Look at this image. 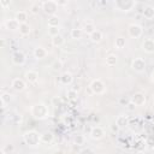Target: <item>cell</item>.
<instances>
[{
    "label": "cell",
    "mask_w": 154,
    "mask_h": 154,
    "mask_svg": "<svg viewBox=\"0 0 154 154\" xmlns=\"http://www.w3.org/2000/svg\"><path fill=\"white\" fill-rule=\"evenodd\" d=\"M24 141L26 144L29 146H37L40 142H41V135H38L36 131L31 130V131H28L25 135H24Z\"/></svg>",
    "instance_id": "2"
},
{
    "label": "cell",
    "mask_w": 154,
    "mask_h": 154,
    "mask_svg": "<svg viewBox=\"0 0 154 154\" xmlns=\"http://www.w3.org/2000/svg\"><path fill=\"white\" fill-rule=\"evenodd\" d=\"M135 5H136V2L132 1V0H117V1L114 2V6H116L118 10L124 11V12L131 11Z\"/></svg>",
    "instance_id": "4"
},
{
    "label": "cell",
    "mask_w": 154,
    "mask_h": 154,
    "mask_svg": "<svg viewBox=\"0 0 154 154\" xmlns=\"http://www.w3.org/2000/svg\"><path fill=\"white\" fill-rule=\"evenodd\" d=\"M135 107H136V106H135V105H134L132 102H129V103H128V108H129L130 111H132V109H134Z\"/></svg>",
    "instance_id": "38"
},
{
    "label": "cell",
    "mask_w": 154,
    "mask_h": 154,
    "mask_svg": "<svg viewBox=\"0 0 154 154\" xmlns=\"http://www.w3.org/2000/svg\"><path fill=\"white\" fill-rule=\"evenodd\" d=\"M131 102L135 105V106H142L146 103V96L141 91H137L132 96H131Z\"/></svg>",
    "instance_id": "8"
},
{
    "label": "cell",
    "mask_w": 154,
    "mask_h": 154,
    "mask_svg": "<svg viewBox=\"0 0 154 154\" xmlns=\"http://www.w3.org/2000/svg\"><path fill=\"white\" fill-rule=\"evenodd\" d=\"M11 87L16 90V91H23L26 87L25 84V81L22 79V78H13L12 82H11Z\"/></svg>",
    "instance_id": "9"
},
{
    "label": "cell",
    "mask_w": 154,
    "mask_h": 154,
    "mask_svg": "<svg viewBox=\"0 0 154 154\" xmlns=\"http://www.w3.org/2000/svg\"><path fill=\"white\" fill-rule=\"evenodd\" d=\"M59 17L57 16V14H54V16H51L49 18H48V26H58L59 25Z\"/></svg>",
    "instance_id": "26"
},
{
    "label": "cell",
    "mask_w": 154,
    "mask_h": 154,
    "mask_svg": "<svg viewBox=\"0 0 154 154\" xmlns=\"http://www.w3.org/2000/svg\"><path fill=\"white\" fill-rule=\"evenodd\" d=\"M5 26H6V29L14 31V30H19L20 24H19V23L13 18V19H7V20L5 22Z\"/></svg>",
    "instance_id": "15"
},
{
    "label": "cell",
    "mask_w": 154,
    "mask_h": 154,
    "mask_svg": "<svg viewBox=\"0 0 154 154\" xmlns=\"http://www.w3.org/2000/svg\"><path fill=\"white\" fill-rule=\"evenodd\" d=\"M103 135H105V132L100 126H94L90 130V137L93 140H101L103 137Z\"/></svg>",
    "instance_id": "12"
},
{
    "label": "cell",
    "mask_w": 154,
    "mask_h": 154,
    "mask_svg": "<svg viewBox=\"0 0 154 154\" xmlns=\"http://www.w3.org/2000/svg\"><path fill=\"white\" fill-rule=\"evenodd\" d=\"M120 102H122V103H124V102H125V103H126V102H128V101H126V100H124V99H120Z\"/></svg>",
    "instance_id": "41"
},
{
    "label": "cell",
    "mask_w": 154,
    "mask_h": 154,
    "mask_svg": "<svg viewBox=\"0 0 154 154\" xmlns=\"http://www.w3.org/2000/svg\"><path fill=\"white\" fill-rule=\"evenodd\" d=\"M24 77H25V81L28 83H35L38 79V73L36 71H34V70H29V71L25 72Z\"/></svg>",
    "instance_id": "13"
},
{
    "label": "cell",
    "mask_w": 154,
    "mask_h": 154,
    "mask_svg": "<svg viewBox=\"0 0 154 154\" xmlns=\"http://www.w3.org/2000/svg\"><path fill=\"white\" fill-rule=\"evenodd\" d=\"M38 11H40V5H38L37 2H35V4H32V5L30 6V12H31V13L36 14V13H38Z\"/></svg>",
    "instance_id": "33"
},
{
    "label": "cell",
    "mask_w": 154,
    "mask_h": 154,
    "mask_svg": "<svg viewBox=\"0 0 154 154\" xmlns=\"http://www.w3.org/2000/svg\"><path fill=\"white\" fill-rule=\"evenodd\" d=\"M25 60H26V58H25L24 53L20 52V51L14 52L13 55H12V61H13V64H16V65H23V64L25 63Z\"/></svg>",
    "instance_id": "11"
},
{
    "label": "cell",
    "mask_w": 154,
    "mask_h": 154,
    "mask_svg": "<svg viewBox=\"0 0 154 154\" xmlns=\"http://www.w3.org/2000/svg\"><path fill=\"white\" fill-rule=\"evenodd\" d=\"M70 35H71V37L73 40H79L82 37V35H83V29H81V28H73L71 30Z\"/></svg>",
    "instance_id": "21"
},
{
    "label": "cell",
    "mask_w": 154,
    "mask_h": 154,
    "mask_svg": "<svg viewBox=\"0 0 154 154\" xmlns=\"http://www.w3.org/2000/svg\"><path fill=\"white\" fill-rule=\"evenodd\" d=\"M152 81L154 82V70H153V72H152Z\"/></svg>",
    "instance_id": "42"
},
{
    "label": "cell",
    "mask_w": 154,
    "mask_h": 154,
    "mask_svg": "<svg viewBox=\"0 0 154 154\" xmlns=\"http://www.w3.org/2000/svg\"><path fill=\"white\" fill-rule=\"evenodd\" d=\"M61 66H63V63H61V60H55V61L53 63V65H52L53 70H55V71L60 70V69H61Z\"/></svg>",
    "instance_id": "34"
},
{
    "label": "cell",
    "mask_w": 154,
    "mask_h": 154,
    "mask_svg": "<svg viewBox=\"0 0 154 154\" xmlns=\"http://www.w3.org/2000/svg\"><path fill=\"white\" fill-rule=\"evenodd\" d=\"M143 17L147 19H152L154 18V7L152 6H146L143 8Z\"/></svg>",
    "instance_id": "20"
},
{
    "label": "cell",
    "mask_w": 154,
    "mask_h": 154,
    "mask_svg": "<svg viewBox=\"0 0 154 154\" xmlns=\"http://www.w3.org/2000/svg\"><path fill=\"white\" fill-rule=\"evenodd\" d=\"M64 42H65V40H64V37L60 34L57 35V36H54V37H52V45L54 47H60V46L64 45Z\"/></svg>",
    "instance_id": "22"
},
{
    "label": "cell",
    "mask_w": 154,
    "mask_h": 154,
    "mask_svg": "<svg viewBox=\"0 0 154 154\" xmlns=\"http://www.w3.org/2000/svg\"><path fill=\"white\" fill-rule=\"evenodd\" d=\"M53 141V135L51 132H43L41 135V142L43 143H51Z\"/></svg>",
    "instance_id": "28"
},
{
    "label": "cell",
    "mask_w": 154,
    "mask_h": 154,
    "mask_svg": "<svg viewBox=\"0 0 154 154\" xmlns=\"http://www.w3.org/2000/svg\"><path fill=\"white\" fill-rule=\"evenodd\" d=\"M57 4H58V6H65V5H67V1H60V0H58Z\"/></svg>",
    "instance_id": "37"
},
{
    "label": "cell",
    "mask_w": 154,
    "mask_h": 154,
    "mask_svg": "<svg viewBox=\"0 0 154 154\" xmlns=\"http://www.w3.org/2000/svg\"><path fill=\"white\" fill-rule=\"evenodd\" d=\"M1 47H5V38H1Z\"/></svg>",
    "instance_id": "39"
},
{
    "label": "cell",
    "mask_w": 154,
    "mask_h": 154,
    "mask_svg": "<svg viewBox=\"0 0 154 154\" xmlns=\"http://www.w3.org/2000/svg\"><path fill=\"white\" fill-rule=\"evenodd\" d=\"M67 99L71 100V101H76V100L78 99V94H77V91H76L75 89H70V90H67Z\"/></svg>",
    "instance_id": "30"
},
{
    "label": "cell",
    "mask_w": 154,
    "mask_h": 154,
    "mask_svg": "<svg viewBox=\"0 0 154 154\" xmlns=\"http://www.w3.org/2000/svg\"><path fill=\"white\" fill-rule=\"evenodd\" d=\"M128 124H129V118H128V116L120 114V116L117 117V119H116V125H117L118 128H124V126H126Z\"/></svg>",
    "instance_id": "18"
},
{
    "label": "cell",
    "mask_w": 154,
    "mask_h": 154,
    "mask_svg": "<svg viewBox=\"0 0 154 154\" xmlns=\"http://www.w3.org/2000/svg\"><path fill=\"white\" fill-rule=\"evenodd\" d=\"M81 154H94V153H93V150H91V149L87 148V149H83V150L81 152Z\"/></svg>",
    "instance_id": "36"
},
{
    "label": "cell",
    "mask_w": 154,
    "mask_h": 154,
    "mask_svg": "<svg viewBox=\"0 0 154 154\" xmlns=\"http://www.w3.org/2000/svg\"><path fill=\"white\" fill-rule=\"evenodd\" d=\"M59 30H60L59 26H48V32H49V35H51L52 37L59 35Z\"/></svg>",
    "instance_id": "32"
},
{
    "label": "cell",
    "mask_w": 154,
    "mask_h": 154,
    "mask_svg": "<svg viewBox=\"0 0 154 154\" xmlns=\"http://www.w3.org/2000/svg\"><path fill=\"white\" fill-rule=\"evenodd\" d=\"M0 154H5V149H1V152H0Z\"/></svg>",
    "instance_id": "43"
},
{
    "label": "cell",
    "mask_w": 154,
    "mask_h": 154,
    "mask_svg": "<svg viewBox=\"0 0 154 154\" xmlns=\"http://www.w3.org/2000/svg\"><path fill=\"white\" fill-rule=\"evenodd\" d=\"M34 57H35L36 59H43V58H46V57H47V51H46V48H43V47H41V46L36 47V48L34 49Z\"/></svg>",
    "instance_id": "17"
},
{
    "label": "cell",
    "mask_w": 154,
    "mask_h": 154,
    "mask_svg": "<svg viewBox=\"0 0 154 154\" xmlns=\"http://www.w3.org/2000/svg\"><path fill=\"white\" fill-rule=\"evenodd\" d=\"M89 87H90V89H91V91L94 94H102V93H105V89H106L103 82L101 79H99V78L93 79L90 82V85Z\"/></svg>",
    "instance_id": "6"
},
{
    "label": "cell",
    "mask_w": 154,
    "mask_h": 154,
    "mask_svg": "<svg viewBox=\"0 0 154 154\" xmlns=\"http://www.w3.org/2000/svg\"><path fill=\"white\" fill-rule=\"evenodd\" d=\"M142 49H143L146 53L153 54V53H154V40H153V38H146V40L142 42Z\"/></svg>",
    "instance_id": "10"
},
{
    "label": "cell",
    "mask_w": 154,
    "mask_h": 154,
    "mask_svg": "<svg viewBox=\"0 0 154 154\" xmlns=\"http://www.w3.org/2000/svg\"><path fill=\"white\" fill-rule=\"evenodd\" d=\"M131 67L136 72H143L146 70V61L142 58H135L131 63Z\"/></svg>",
    "instance_id": "7"
},
{
    "label": "cell",
    "mask_w": 154,
    "mask_h": 154,
    "mask_svg": "<svg viewBox=\"0 0 154 154\" xmlns=\"http://www.w3.org/2000/svg\"><path fill=\"white\" fill-rule=\"evenodd\" d=\"M112 130H113V131H117V130H118V126H117V125H116V126L113 125V126H112Z\"/></svg>",
    "instance_id": "40"
},
{
    "label": "cell",
    "mask_w": 154,
    "mask_h": 154,
    "mask_svg": "<svg viewBox=\"0 0 154 154\" xmlns=\"http://www.w3.org/2000/svg\"><path fill=\"white\" fill-rule=\"evenodd\" d=\"M89 38H90V41H91V42H94V43H99V42H101V41H102L103 35H102V32H101L100 30H95L93 34H90V35H89Z\"/></svg>",
    "instance_id": "19"
},
{
    "label": "cell",
    "mask_w": 154,
    "mask_h": 154,
    "mask_svg": "<svg viewBox=\"0 0 154 154\" xmlns=\"http://www.w3.org/2000/svg\"><path fill=\"white\" fill-rule=\"evenodd\" d=\"M60 82L64 84V85H69L73 82V76L71 72H64L61 76H60Z\"/></svg>",
    "instance_id": "16"
},
{
    "label": "cell",
    "mask_w": 154,
    "mask_h": 154,
    "mask_svg": "<svg viewBox=\"0 0 154 154\" xmlns=\"http://www.w3.org/2000/svg\"><path fill=\"white\" fill-rule=\"evenodd\" d=\"M128 34H129V36L132 37V38H138V37L142 36L143 29H142V26L138 25V24H130V25L128 26Z\"/></svg>",
    "instance_id": "5"
},
{
    "label": "cell",
    "mask_w": 154,
    "mask_h": 154,
    "mask_svg": "<svg viewBox=\"0 0 154 154\" xmlns=\"http://www.w3.org/2000/svg\"><path fill=\"white\" fill-rule=\"evenodd\" d=\"M31 114L36 119H43V118L48 117L49 111H48V107L45 103H41L40 102V103H35L31 107Z\"/></svg>",
    "instance_id": "1"
},
{
    "label": "cell",
    "mask_w": 154,
    "mask_h": 154,
    "mask_svg": "<svg viewBox=\"0 0 154 154\" xmlns=\"http://www.w3.org/2000/svg\"><path fill=\"white\" fill-rule=\"evenodd\" d=\"M0 100H1V107L5 108L6 105L10 103V101H11V95H10V93H2L1 96H0Z\"/></svg>",
    "instance_id": "23"
},
{
    "label": "cell",
    "mask_w": 154,
    "mask_h": 154,
    "mask_svg": "<svg viewBox=\"0 0 154 154\" xmlns=\"http://www.w3.org/2000/svg\"><path fill=\"white\" fill-rule=\"evenodd\" d=\"M14 19L19 23V24H24V23H26V20H28V13L25 12V11H17L16 12V14H14Z\"/></svg>",
    "instance_id": "14"
},
{
    "label": "cell",
    "mask_w": 154,
    "mask_h": 154,
    "mask_svg": "<svg viewBox=\"0 0 154 154\" xmlns=\"http://www.w3.org/2000/svg\"><path fill=\"white\" fill-rule=\"evenodd\" d=\"M41 7H42V10L45 11V13H47V14H49V16H54V14L57 13L59 6H58L57 1L48 0V1H43V2L41 4Z\"/></svg>",
    "instance_id": "3"
},
{
    "label": "cell",
    "mask_w": 154,
    "mask_h": 154,
    "mask_svg": "<svg viewBox=\"0 0 154 154\" xmlns=\"http://www.w3.org/2000/svg\"><path fill=\"white\" fill-rule=\"evenodd\" d=\"M95 30H96V29H95V25H94L91 22L85 23V24H84V26H83V32H85V34H88V35L93 34Z\"/></svg>",
    "instance_id": "24"
},
{
    "label": "cell",
    "mask_w": 154,
    "mask_h": 154,
    "mask_svg": "<svg viewBox=\"0 0 154 154\" xmlns=\"http://www.w3.org/2000/svg\"><path fill=\"white\" fill-rule=\"evenodd\" d=\"M117 64V57L114 54H109L106 57V65L107 66H114Z\"/></svg>",
    "instance_id": "27"
},
{
    "label": "cell",
    "mask_w": 154,
    "mask_h": 154,
    "mask_svg": "<svg viewBox=\"0 0 154 154\" xmlns=\"http://www.w3.org/2000/svg\"><path fill=\"white\" fill-rule=\"evenodd\" d=\"M30 31H31V29H30V25H29L28 23L20 24V26H19V32H20V35L26 36V35L30 34Z\"/></svg>",
    "instance_id": "25"
},
{
    "label": "cell",
    "mask_w": 154,
    "mask_h": 154,
    "mask_svg": "<svg viewBox=\"0 0 154 154\" xmlns=\"http://www.w3.org/2000/svg\"><path fill=\"white\" fill-rule=\"evenodd\" d=\"M0 5L1 7H7L11 5V1H5V0H0Z\"/></svg>",
    "instance_id": "35"
},
{
    "label": "cell",
    "mask_w": 154,
    "mask_h": 154,
    "mask_svg": "<svg viewBox=\"0 0 154 154\" xmlns=\"http://www.w3.org/2000/svg\"><path fill=\"white\" fill-rule=\"evenodd\" d=\"M125 45H126V42H125V38H124V37H118V38H116V41H114V47L118 48V49L124 48Z\"/></svg>",
    "instance_id": "29"
},
{
    "label": "cell",
    "mask_w": 154,
    "mask_h": 154,
    "mask_svg": "<svg viewBox=\"0 0 154 154\" xmlns=\"http://www.w3.org/2000/svg\"><path fill=\"white\" fill-rule=\"evenodd\" d=\"M84 141H85V138H84L83 135H76L75 138H73V142H75V144H77V146L84 144Z\"/></svg>",
    "instance_id": "31"
}]
</instances>
